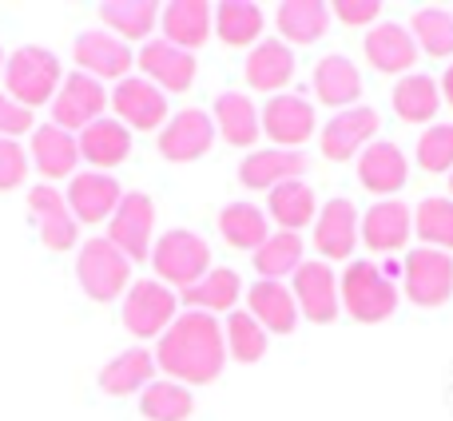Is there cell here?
I'll use <instances>...</instances> for the list:
<instances>
[{
	"instance_id": "39",
	"label": "cell",
	"mask_w": 453,
	"mask_h": 421,
	"mask_svg": "<svg viewBox=\"0 0 453 421\" xmlns=\"http://www.w3.org/2000/svg\"><path fill=\"white\" fill-rule=\"evenodd\" d=\"M215 28H219L223 44L242 48V44H250V40H258V32H263V12H258V4H250V0H226V4L215 8Z\"/></svg>"
},
{
	"instance_id": "43",
	"label": "cell",
	"mask_w": 453,
	"mask_h": 421,
	"mask_svg": "<svg viewBox=\"0 0 453 421\" xmlns=\"http://www.w3.org/2000/svg\"><path fill=\"white\" fill-rule=\"evenodd\" d=\"M414 36L430 56H453V16L441 8L414 12Z\"/></svg>"
},
{
	"instance_id": "5",
	"label": "cell",
	"mask_w": 453,
	"mask_h": 421,
	"mask_svg": "<svg viewBox=\"0 0 453 421\" xmlns=\"http://www.w3.org/2000/svg\"><path fill=\"white\" fill-rule=\"evenodd\" d=\"M175 306L180 295H172V287L159 279L132 282V290H124V326L140 338H164L175 322Z\"/></svg>"
},
{
	"instance_id": "33",
	"label": "cell",
	"mask_w": 453,
	"mask_h": 421,
	"mask_svg": "<svg viewBox=\"0 0 453 421\" xmlns=\"http://www.w3.org/2000/svg\"><path fill=\"white\" fill-rule=\"evenodd\" d=\"M239 295H242L239 274L226 271V266H219V271H207L196 287L183 290V302H188L191 310L215 314V310H231V306L239 302Z\"/></svg>"
},
{
	"instance_id": "9",
	"label": "cell",
	"mask_w": 453,
	"mask_h": 421,
	"mask_svg": "<svg viewBox=\"0 0 453 421\" xmlns=\"http://www.w3.org/2000/svg\"><path fill=\"white\" fill-rule=\"evenodd\" d=\"M104 108H108V96H104L100 80L72 72V76H64L60 92L52 100V124L64 127V132H76V127L84 132L88 124L104 119Z\"/></svg>"
},
{
	"instance_id": "47",
	"label": "cell",
	"mask_w": 453,
	"mask_h": 421,
	"mask_svg": "<svg viewBox=\"0 0 453 421\" xmlns=\"http://www.w3.org/2000/svg\"><path fill=\"white\" fill-rule=\"evenodd\" d=\"M330 12H334L342 24H370V20H378L382 4H378V0H334Z\"/></svg>"
},
{
	"instance_id": "32",
	"label": "cell",
	"mask_w": 453,
	"mask_h": 421,
	"mask_svg": "<svg viewBox=\"0 0 453 421\" xmlns=\"http://www.w3.org/2000/svg\"><path fill=\"white\" fill-rule=\"evenodd\" d=\"M215 124H219L223 140L234 148H250L258 140V111L242 92H223L215 100Z\"/></svg>"
},
{
	"instance_id": "20",
	"label": "cell",
	"mask_w": 453,
	"mask_h": 421,
	"mask_svg": "<svg viewBox=\"0 0 453 421\" xmlns=\"http://www.w3.org/2000/svg\"><path fill=\"white\" fill-rule=\"evenodd\" d=\"M410 231H414V215H410V207L398 203V199L374 203V207L366 210V218L358 223L362 242H366L370 250H386V255L406 247Z\"/></svg>"
},
{
	"instance_id": "8",
	"label": "cell",
	"mask_w": 453,
	"mask_h": 421,
	"mask_svg": "<svg viewBox=\"0 0 453 421\" xmlns=\"http://www.w3.org/2000/svg\"><path fill=\"white\" fill-rule=\"evenodd\" d=\"M402 282H406L410 302L418 306H441L453 295V263L446 250L422 247L414 255H406L402 263Z\"/></svg>"
},
{
	"instance_id": "49",
	"label": "cell",
	"mask_w": 453,
	"mask_h": 421,
	"mask_svg": "<svg viewBox=\"0 0 453 421\" xmlns=\"http://www.w3.org/2000/svg\"><path fill=\"white\" fill-rule=\"evenodd\" d=\"M0 68H4V52H0Z\"/></svg>"
},
{
	"instance_id": "4",
	"label": "cell",
	"mask_w": 453,
	"mask_h": 421,
	"mask_svg": "<svg viewBox=\"0 0 453 421\" xmlns=\"http://www.w3.org/2000/svg\"><path fill=\"white\" fill-rule=\"evenodd\" d=\"M151 266L164 287H196L211 271V250L191 231H167L159 242H151Z\"/></svg>"
},
{
	"instance_id": "40",
	"label": "cell",
	"mask_w": 453,
	"mask_h": 421,
	"mask_svg": "<svg viewBox=\"0 0 453 421\" xmlns=\"http://www.w3.org/2000/svg\"><path fill=\"white\" fill-rule=\"evenodd\" d=\"M196 402L180 382H151L140 394V414L148 421H188Z\"/></svg>"
},
{
	"instance_id": "50",
	"label": "cell",
	"mask_w": 453,
	"mask_h": 421,
	"mask_svg": "<svg viewBox=\"0 0 453 421\" xmlns=\"http://www.w3.org/2000/svg\"><path fill=\"white\" fill-rule=\"evenodd\" d=\"M449 191H453V175H449Z\"/></svg>"
},
{
	"instance_id": "35",
	"label": "cell",
	"mask_w": 453,
	"mask_h": 421,
	"mask_svg": "<svg viewBox=\"0 0 453 421\" xmlns=\"http://www.w3.org/2000/svg\"><path fill=\"white\" fill-rule=\"evenodd\" d=\"M104 24L111 28V36H124V40H143L159 20V4L151 0H108L100 4Z\"/></svg>"
},
{
	"instance_id": "2",
	"label": "cell",
	"mask_w": 453,
	"mask_h": 421,
	"mask_svg": "<svg viewBox=\"0 0 453 421\" xmlns=\"http://www.w3.org/2000/svg\"><path fill=\"white\" fill-rule=\"evenodd\" d=\"M4 84L20 108H40V103H52L60 92L64 76H60V60H56L48 48H16L4 64Z\"/></svg>"
},
{
	"instance_id": "11",
	"label": "cell",
	"mask_w": 453,
	"mask_h": 421,
	"mask_svg": "<svg viewBox=\"0 0 453 421\" xmlns=\"http://www.w3.org/2000/svg\"><path fill=\"white\" fill-rule=\"evenodd\" d=\"M108 103L116 108L119 124L135 127V132H151V127H159L164 124V116H167L164 92H159L151 80H143V76H124L116 84V92H111Z\"/></svg>"
},
{
	"instance_id": "25",
	"label": "cell",
	"mask_w": 453,
	"mask_h": 421,
	"mask_svg": "<svg viewBox=\"0 0 453 421\" xmlns=\"http://www.w3.org/2000/svg\"><path fill=\"white\" fill-rule=\"evenodd\" d=\"M32 159H36L40 175H48V180H64V175L76 172V164H80L76 135L64 132V127H56V124L36 127V135H32Z\"/></svg>"
},
{
	"instance_id": "34",
	"label": "cell",
	"mask_w": 453,
	"mask_h": 421,
	"mask_svg": "<svg viewBox=\"0 0 453 421\" xmlns=\"http://www.w3.org/2000/svg\"><path fill=\"white\" fill-rule=\"evenodd\" d=\"M441 108V92L430 76H402L398 88H394V111H398L406 124H426L434 119Z\"/></svg>"
},
{
	"instance_id": "3",
	"label": "cell",
	"mask_w": 453,
	"mask_h": 421,
	"mask_svg": "<svg viewBox=\"0 0 453 421\" xmlns=\"http://www.w3.org/2000/svg\"><path fill=\"white\" fill-rule=\"evenodd\" d=\"M338 298L354 322H386L398 310V290L374 263H350L342 274Z\"/></svg>"
},
{
	"instance_id": "16",
	"label": "cell",
	"mask_w": 453,
	"mask_h": 421,
	"mask_svg": "<svg viewBox=\"0 0 453 421\" xmlns=\"http://www.w3.org/2000/svg\"><path fill=\"white\" fill-rule=\"evenodd\" d=\"M28 210L40 226V239H44L48 250H68L76 247L80 239V226H76V215L68 210L64 195L56 188H32L28 195Z\"/></svg>"
},
{
	"instance_id": "30",
	"label": "cell",
	"mask_w": 453,
	"mask_h": 421,
	"mask_svg": "<svg viewBox=\"0 0 453 421\" xmlns=\"http://www.w3.org/2000/svg\"><path fill=\"white\" fill-rule=\"evenodd\" d=\"M290 76H295V56L282 40H263L247 56V84L258 92H279Z\"/></svg>"
},
{
	"instance_id": "36",
	"label": "cell",
	"mask_w": 453,
	"mask_h": 421,
	"mask_svg": "<svg viewBox=\"0 0 453 421\" xmlns=\"http://www.w3.org/2000/svg\"><path fill=\"white\" fill-rule=\"evenodd\" d=\"M219 231H223V239L231 242V247H239V250H258L266 239H271V231H266V215L255 203L223 207Z\"/></svg>"
},
{
	"instance_id": "19",
	"label": "cell",
	"mask_w": 453,
	"mask_h": 421,
	"mask_svg": "<svg viewBox=\"0 0 453 421\" xmlns=\"http://www.w3.org/2000/svg\"><path fill=\"white\" fill-rule=\"evenodd\" d=\"M370 135H378V111L374 108H346L322 127V156L326 159H354V151L362 143H370Z\"/></svg>"
},
{
	"instance_id": "24",
	"label": "cell",
	"mask_w": 453,
	"mask_h": 421,
	"mask_svg": "<svg viewBox=\"0 0 453 421\" xmlns=\"http://www.w3.org/2000/svg\"><path fill=\"white\" fill-rule=\"evenodd\" d=\"M76 148L80 159H88L92 167H116L132 151V132L119 119H96L76 135Z\"/></svg>"
},
{
	"instance_id": "6",
	"label": "cell",
	"mask_w": 453,
	"mask_h": 421,
	"mask_svg": "<svg viewBox=\"0 0 453 421\" xmlns=\"http://www.w3.org/2000/svg\"><path fill=\"white\" fill-rule=\"evenodd\" d=\"M76 279L88 298L111 302L127 290V258L108 239H88L76 258Z\"/></svg>"
},
{
	"instance_id": "41",
	"label": "cell",
	"mask_w": 453,
	"mask_h": 421,
	"mask_svg": "<svg viewBox=\"0 0 453 421\" xmlns=\"http://www.w3.org/2000/svg\"><path fill=\"white\" fill-rule=\"evenodd\" d=\"M226 346H231L234 362H258L266 354V330L250 318V310H234L226 318Z\"/></svg>"
},
{
	"instance_id": "18",
	"label": "cell",
	"mask_w": 453,
	"mask_h": 421,
	"mask_svg": "<svg viewBox=\"0 0 453 421\" xmlns=\"http://www.w3.org/2000/svg\"><path fill=\"white\" fill-rule=\"evenodd\" d=\"M263 132L279 148L298 151V143H306L314 135V108L298 96H274L263 111Z\"/></svg>"
},
{
	"instance_id": "23",
	"label": "cell",
	"mask_w": 453,
	"mask_h": 421,
	"mask_svg": "<svg viewBox=\"0 0 453 421\" xmlns=\"http://www.w3.org/2000/svg\"><path fill=\"white\" fill-rule=\"evenodd\" d=\"M250 302V318L258 322L263 330H274V334H290L298 326V302L282 282H266L258 279L255 287L247 290Z\"/></svg>"
},
{
	"instance_id": "12",
	"label": "cell",
	"mask_w": 453,
	"mask_h": 421,
	"mask_svg": "<svg viewBox=\"0 0 453 421\" xmlns=\"http://www.w3.org/2000/svg\"><path fill=\"white\" fill-rule=\"evenodd\" d=\"M76 64L92 80H124V72L132 68V48L111 32L88 28L76 36Z\"/></svg>"
},
{
	"instance_id": "42",
	"label": "cell",
	"mask_w": 453,
	"mask_h": 421,
	"mask_svg": "<svg viewBox=\"0 0 453 421\" xmlns=\"http://www.w3.org/2000/svg\"><path fill=\"white\" fill-rule=\"evenodd\" d=\"M418 234L434 250H453V199H426L418 207Z\"/></svg>"
},
{
	"instance_id": "46",
	"label": "cell",
	"mask_w": 453,
	"mask_h": 421,
	"mask_svg": "<svg viewBox=\"0 0 453 421\" xmlns=\"http://www.w3.org/2000/svg\"><path fill=\"white\" fill-rule=\"evenodd\" d=\"M32 127V111L20 108L12 96H0V140H12V135H24Z\"/></svg>"
},
{
	"instance_id": "13",
	"label": "cell",
	"mask_w": 453,
	"mask_h": 421,
	"mask_svg": "<svg viewBox=\"0 0 453 421\" xmlns=\"http://www.w3.org/2000/svg\"><path fill=\"white\" fill-rule=\"evenodd\" d=\"M140 72L159 92H188L196 80V56L167 44V40H148L140 52Z\"/></svg>"
},
{
	"instance_id": "1",
	"label": "cell",
	"mask_w": 453,
	"mask_h": 421,
	"mask_svg": "<svg viewBox=\"0 0 453 421\" xmlns=\"http://www.w3.org/2000/svg\"><path fill=\"white\" fill-rule=\"evenodd\" d=\"M226 362V342L223 330L211 314L188 310L167 326V334L159 338L156 366H164V374H172V382L180 386H207L219 378Z\"/></svg>"
},
{
	"instance_id": "10",
	"label": "cell",
	"mask_w": 453,
	"mask_h": 421,
	"mask_svg": "<svg viewBox=\"0 0 453 421\" xmlns=\"http://www.w3.org/2000/svg\"><path fill=\"white\" fill-rule=\"evenodd\" d=\"M215 143V119L207 111H180L164 124L159 132V156L172 159V164H196L199 156H207Z\"/></svg>"
},
{
	"instance_id": "37",
	"label": "cell",
	"mask_w": 453,
	"mask_h": 421,
	"mask_svg": "<svg viewBox=\"0 0 453 421\" xmlns=\"http://www.w3.org/2000/svg\"><path fill=\"white\" fill-rule=\"evenodd\" d=\"M266 207H271V218L282 226V231L298 234L314 218V191L306 188V183H298V180L295 183H282V188L271 191Z\"/></svg>"
},
{
	"instance_id": "31",
	"label": "cell",
	"mask_w": 453,
	"mask_h": 421,
	"mask_svg": "<svg viewBox=\"0 0 453 421\" xmlns=\"http://www.w3.org/2000/svg\"><path fill=\"white\" fill-rule=\"evenodd\" d=\"M330 24V4L322 0H287L279 4V32L290 44H314Z\"/></svg>"
},
{
	"instance_id": "29",
	"label": "cell",
	"mask_w": 453,
	"mask_h": 421,
	"mask_svg": "<svg viewBox=\"0 0 453 421\" xmlns=\"http://www.w3.org/2000/svg\"><path fill=\"white\" fill-rule=\"evenodd\" d=\"M156 378V358L148 350H124L100 370V390L111 398H127L135 390H148Z\"/></svg>"
},
{
	"instance_id": "38",
	"label": "cell",
	"mask_w": 453,
	"mask_h": 421,
	"mask_svg": "<svg viewBox=\"0 0 453 421\" xmlns=\"http://www.w3.org/2000/svg\"><path fill=\"white\" fill-rule=\"evenodd\" d=\"M303 266V239L290 231H279L255 250V271L263 274L266 282H279L282 274L298 271Z\"/></svg>"
},
{
	"instance_id": "14",
	"label": "cell",
	"mask_w": 453,
	"mask_h": 421,
	"mask_svg": "<svg viewBox=\"0 0 453 421\" xmlns=\"http://www.w3.org/2000/svg\"><path fill=\"white\" fill-rule=\"evenodd\" d=\"M124 199L116 175L108 172H80L68 188V207L76 215V223H100V218H111Z\"/></svg>"
},
{
	"instance_id": "26",
	"label": "cell",
	"mask_w": 453,
	"mask_h": 421,
	"mask_svg": "<svg viewBox=\"0 0 453 421\" xmlns=\"http://www.w3.org/2000/svg\"><path fill=\"white\" fill-rule=\"evenodd\" d=\"M314 92H319L322 103L330 108H354V100L362 96V72L354 68V60L346 56H326L314 68Z\"/></svg>"
},
{
	"instance_id": "21",
	"label": "cell",
	"mask_w": 453,
	"mask_h": 421,
	"mask_svg": "<svg viewBox=\"0 0 453 421\" xmlns=\"http://www.w3.org/2000/svg\"><path fill=\"white\" fill-rule=\"evenodd\" d=\"M358 242V210L350 199H330L314 223V247L326 258H350Z\"/></svg>"
},
{
	"instance_id": "22",
	"label": "cell",
	"mask_w": 453,
	"mask_h": 421,
	"mask_svg": "<svg viewBox=\"0 0 453 421\" xmlns=\"http://www.w3.org/2000/svg\"><path fill=\"white\" fill-rule=\"evenodd\" d=\"M410 167H406V156H402L398 143H370L366 151H362L358 159V180L366 191H374V195H394V191L406 183Z\"/></svg>"
},
{
	"instance_id": "28",
	"label": "cell",
	"mask_w": 453,
	"mask_h": 421,
	"mask_svg": "<svg viewBox=\"0 0 453 421\" xmlns=\"http://www.w3.org/2000/svg\"><path fill=\"white\" fill-rule=\"evenodd\" d=\"M366 60L378 72H406L418 60V44L410 40V32L402 24H378L366 36Z\"/></svg>"
},
{
	"instance_id": "15",
	"label": "cell",
	"mask_w": 453,
	"mask_h": 421,
	"mask_svg": "<svg viewBox=\"0 0 453 421\" xmlns=\"http://www.w3.org/2000/svg\"><path fill=\"white\" fill-rule=\"evenodd\" d=\"M295 302L311 322H334L338 318V279L326 263H303L295 271Z\"/></svg>"
},
{
	"instance_id": "48",
	"label": "cell",
	"mask_w": 453,
	"mask_h": 421,
	"mask_svg": "<svg viewBox=\"0 0 453 421\" xmlns=\"http://www.w3.org/2000/svg\"><path fill=\"white\" fill-rule=\"evenodd\" d=\"M441 92H446V100L453 103V68L446 72V80H441Z\"/></svg>"
},
{
	"instance_id": "44",
	"label": "cell",
	"mask_w": 453,
	"mask_h": 421,
	"mask_svg": "<svg viewBox=\"0 0 453 421\" xmlns=\"http://www.w3.org/2000/svg\"><path fill=\"white\" fill-rule=\"evenodd\" d=\"M418 164L426 172H449L453 167V124H434L418 140Z\"/></svg>"
},
{
	"instance_id": "45",
	"label": "cell",
	"mask_w": 453,
	"mask_h": 421,
	"mask_svg": "<svg viewBox=\"0 0 453 421\" xmlns=\"http://www.w3.org/2000/svg\"><path fill=\"white\" fill-rule=\"evenodd\" d=\"M28 175V156L16 140H0V191H12Z\"/></svg>"
},
{
	"instance_id": "7",
	"label": "cell",
	"mask_w": 453,
	"mask_h": 421,
	"mask_svg": "<svg viewBox=\"0 0 453 421\" xmlns=\"http://www.w3.org/2000/svg\"><path fill=\"white\" fill-rule=\"evenodd\" d=\"M151 226H156V207L148 195L132 191L119 199L116 215L108 218V242L127 263H143V258H151Z\"/></svg>"
},
{
	"instance_id": "27",
	"label": "cell",
	"mask_w": 453,
	"mask_h": 421,
	"mask_svg": "<svg viewBox=\"0 0 453 421\" xmlns=\"http://www.w3.org/2000/svg\"><path fill=\"white\" fill-rule=\"evenodd\" d=\"M164 32H167V44L183 48V52L199 48L211 36V4H203V0H175V4H167Z\"/></svg>"
},
{
	"instance_id": "17",
	"label": "cell",
	"mask_w": 453,
	"mask_h": 421,
	"mask_svg": "<svg viewBox=\"0 0 453 421\" xmlns=\"http://www.w3.org/2000/svg\"><path fill=\"white\" fill-rule=\"evenodd\" d=\"M306 172V156L303 151H287V148H271V151H255L239 164V183L250 191H274L282 183H295Z\"/></svg>"
}]
</instances>
